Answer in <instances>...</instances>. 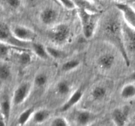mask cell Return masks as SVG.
Returning <instances> with one entry per match:
<instances>
[{
  "label": "cell",
  "instance_id": "cell-1",
  "mask_svg": "<svg viewBox=\"0 0 135 126\" xmlns=\"http://www.w3.org/2000/svg\"><path fill=\"white\" fill-rule=\"evenodd\" d=\"M99 37L117 49L127 66L130 65L128 51L124 41L123 23L117 14L107 16L100 24Z\"/></svg>",
  "mask_w": 135,
  "mask_h": 126
},
{
  "label": "cell",
  "instance_id": "cell-2",
  "mask_svg": "<svg viewBox=\"0 0 135 126\" xmlns=\"http://www.w3.org/2000/svg\"><path fill=\"white\" fill-rule=\"evenodd\" d=\"M78 15L80 18L83 35L86 39H91L95 35L100 19V14L91 13L86 8L78 9Z\"/></svg>",
  "mask_w": 135,
  "mask_h": 126
},
{
  "label": "cell",
  "instance_id": "cell-3",
  "mask_svg": "<svg viewBox=\"0 0 135 126\" xmlns=\"http://www.w3.org/2000/svg\"><path fill=\"white\" fill-rule=\"evenodd\" d=\"M0 41L19 49H28L32 47V43L24 42L17 39L12 32V29L7 24L0 22Z\"/></svg>",
  "mask_w": 135,
  "mask_h": 126
},
{
  "label": "cell",
  "instance_id": "cell-4",
  "mask_svg": "<svg viewBox=\"0 0 135 126\" xmlns=\"http://www.w3.org/2000/svg\"><path fill=\"white\" fill-rule=\"evenodd\" d=\"M70 34L71 30L68 25L65 24H58L48 30L47 37L55 44L62 45L68 41Z\"/></svg>",
  "mask_w": 135,
  "mask_h": 126
},
{
  "label": "cell",
  "instance_id": "cell-5",
  "mask_svg": "<svg viewBox=\"0 0 135 126\" xmlns=\"http://www.w3.org/2000/svg\"><path fill=\"white\" fill-rule=\"evenodd\" d=\"M117 10L121 13L124 21L127 24L135 30V9L133 6L124 2L115 4Z\"/></svg>",
  "mask_w": 135,
  "mask_h": 126
},
{
  "label": "cell",
  "instance_id": "cell-6",
  "mask_svg": "<svg viewBox=\"0 0 135 126\" xmlns=\"http://www.w3.org/2000/svg\"><path fill=\"white\" fill-rule=\"evenodd\" d=\"M12 32L17 39L24 42L32 43L37 38L34 30L24 26H15L12 28Z\"/></svg>",
  "mask_w": 135,
  "mask_h": 126
},
{
  "label": "cell",
  "instance_id": "cell-7",
  "mask_svg": "<svg viewBox=\"0 0 135 126\" xmlns=\"http://www.w3.org/2000/svg\"><path fill=\"white\" fill-rule=\"evenodd\" d=\"M31 86L29 83H22L18 85L13 93V103L16 106L23 103L30 94Z\"/></svg>",
  "mask_w": 135,
  "mask_h": 126
},
{
  "label": "cell",
  "instance_id": "cell-8",
  "mask_svg": "<svg viewBox=\"0 0 135 126\" xmlns=\"http://www.w3.org/2000/svg\"><path fill=\"white\" fill-rule=\"evenodd\" d=\"M124 41L127 50L130 51H135V30L127 24H123Z\"/></svg>",
  "mask_w": 135,
  "mask_h": 126
},
{
  "label": "cell",
  "instance_id": "cell-9",
  "mask_svg": "<svg viewBox=\"0 0 135 126\" xmlns=\"http://www.w3.org/2000/svg\"><path fill=\"white\" fill-rule=\"evenodd\" d=\"M129 108L127 106L115 109L112 112V119L116 125H125L129 116Z\"/></svg>",
  "mask_w": 135,
  "mask_h": 126
},
{
  "label": "cell",
  "instance_id": "cell-10",
  "mask_svg": "<svg viewBox=\"0 0 135 126\" xmlns=\"http://www.w3.org/2000/svg\"><path fill=\"white\" fill-rule=\"evenodd\" d=\"M83 94H84V92H83L82 88H79V89H76L73 92V93L70 96L69 99L61 107L60 111L63 112L67 111L72 107H73L81 100V98H83Z\"/></svg>",
  "mask_w": 135,
  "mask_h": 126
},
{
  "label": "cell",
  "instance_id": "cell-11",
  "mask_svg": "<svg viewBox=\"0 0 135 126\" xmlns=\"http://www.w3.org/2000/svg\"><path fill=\"white\" fill-rule=\"evenodd\" d=\"M58 14L56 10L53 8H46L40 14V20L44 24L50 26L53 25L57 18Z\"/></svg>",
  "mask_w": 135,
  "mask_h": 126
},
{
  "label": "cell",
  "instance_id": "cell-12",
  "mask_svg": "<svg viewBox=\"0 0 135 126\" xmlns=\"http://www.w3.org/2000/svg\"><path fill=\"white\" fill-rule=\"evenodd\" d=\"M75 119L79 125H87L94 120L95 115L87 110H81L78 112Z\"/></svg>",
  "mask_w": 135,
  "mask_h": 126
},
{
  "label": "cell",
  "instance_id": "cell-13",
  "mask_svg": "<svg viewBox=\"0 0 135 126\" xmlns=\"http://www.w3.org/2000/svg\"><path fill=\"white\" fill-rule=\"evenodd\" d=\"M114 62L115 56L111 53L103 54L98 59V64L99 66L105 70L111 69L114 64Z\"/></svg>",
  "mask_w": 135,
  "mask_h": 126
},
{
  "label": "cell",
  "instance_id": "cell-14",
  "mask_svg": "<svg viewBox=\"0 0 135 126\" xmlns=\"http://www.w3.org/2000/svg\"><path fill=\"white\" fill-rule=\"evenodd\" d=\"M11 110V103L10 100L8 97H3L0 102V110H1V114L7 122H8L10 118Z\"/></svg>",
  "mask_w": 135,
  "mask_h": 126
},
{
  "label": "cell",
  "instance_id": "cell-15",
  "mask_svg": "<svg viewBox=\"0 0 135 126\" xmlns=\"http://www.w3.org/2000/svg\"><path fill=\"white\" fill-rule=\"evenodd\" d=\"M31 48L32 49L34 53L41 59L47 60L50 58V56L47 53V49H46V47H44V45L42 43L32 42Z\"/></svg>",
  "mask_w": 135,
  "mask_h": 126
},
{
  "label": "cell",
  "instance_id": "cell-16",
  "mask_svg": "<svg viewBox=\"0 0 135 126\" xmlns=\"http://www.w3.org/2000/svg\"><path fill=\"white\" fill-rule=\"evenodd\" d=\"M50 112L47 109H40L34 112L32 116V120L36 124H41L50 118Z\"/></svg>",
  "mask_w": 135,
  "mask_h": 126
},
{
  "label": "cell",
  "instance_id": "cell-17",
  "mask_svg": "<svg viewBox=\"0 0 135 126\" xmlns=\"http://www.w3.org/2000/svg\"><path fill=\"white\" fill-rule=\"evenodd\" d=\"M34 112H35L34 111V108L33 106L28 108L23 112H22L18 117L17 124L19 125H24L26 124L28 122L29 119L32 118Z\"/></svg>",
  "mask_w": 135,
  "mask_h": 126
},
{
  "label": "cell",
  "instance_id": "cell-18",
  "mask_svg": "<svg viewBox=\"0 0 135 126\" xmlns=\"http://www.w3.org/2000/svg\"><path fill=\"white\" fill-rule=\"evenodd\" d=\"M106 94V88L101 85L95 87L91 91V97L95 101H102L105 97Z\"/></svg>",
  "mask_w": 135,
  "mask_h": 126
},
{
  "label": "cell",
  "instance_id": "cell-19",
  "mask_svg": "<svg viewBox=\"0 0 135 126\" xmlns=\"http://www.w3.org/2000/svg\"><path fill=\"white\" fill-rule=\"evenodd\" d=\"M121 96L124 99H130L135 96V85L129 83L123 87L121 92Z\"/></svg>",
  "mask_w": 135,
  "mask_h": 126
},
{
  "label": "cell",
  "instance_id": "cell-20",
  "mask_svg": "<svg viewBox=\"0 0 135 126\" xmlns=\"http://www.w3.org/2000/svg\"><path fill=\"white\" fill-rule=\"evenodd\" d=\"M11 49H17L21 51V50H28V49H19L18 48L9 45L4 43L0 41V59H6L9 57L10 51Z\"/></svg>",
  "mask_w": 135,
  "mask_h": 126
},
{
  "label": "cell",
  "instance_id": "cell-21",
  "mask_svg": "<svg viewBox=\"0 0 135 126\" xmlns=\"http://www.w3.org/2000/svg\"><path fill=\"white\" fill-rule=\"evenodd\" d=\"M57 92L61 96H65L70 92V85L67 81H61L57 83L56 87Z\"/></svg>",
  "mask_w": 135,
  "mask_h": 126
},
{
  "label": "cell",
  "instance_id": "cell-22",
  "mask_svg": "<svg viewBox=\"0 0 135 126\" xmlns=\"http://www.w3.org/2000/svg\"><path fill=\"white\" fill-rule=\"evenodd\" d=\"M80 64V62L79 60L73 59V60H70L65 62L62 65L61 69L63 72H70V71H72L73 70L76 69L77 67L79 66Z\"/></svg>",
  "mask_w": 135,
  "mask_h": 126
},
{
  "label": "cell",
  "instance_id": "cell-23",
  "mask_svg": "<svg viewBox=\"0 0 135 126\" xmlns=\"http://www.w3.org/2000/svg\"><path fill=\"white\" fill-rule=\"evenodd\" d=\"M46 49H47L49 56L55 59H62L64 56H65V52L61 51L60 49L57 48L47 46V47H46Z\"/></svg>",
  "mask_w": 135,
  "mask_h": 126
},
{
  "label": "cell",
  "instance_id": "cell-24",
  "mask_svg": "<svg viewBox=\"0 0 135 126\" xmlns=\"http://www.w3.org/2000/svg\"><path fill=\"white\" fill-rule=\"evenodd\" d=\"M11 76V68L7 64L0 65V80L2 81H7Z\"/></svg>",
  "mask_w": 135,
  "mask_h": 126
},
{
  "label": "cell",
  "instance_id": "cell-25",
  "mask_svg": "<svg viewBox=\"0 0 135 126\" xmlns=\"http://www.w3.org/2000/svg\"><path fill=\"white\" fill-rule=\"evenodd\" d=\"M32 61L31 55L28 52V50H22L21 51L18 56V62L22 65L26 66L30 64Z\"/></svg>",
  "mask_w": 135,
  "mask_h": 126
},
{
  "label": "cell",
  "instance_id": "cell-26",
  "mask_svg": "<svg viewBox=\"0 0 135 126\" xmlns=\"http://www.w3.org/2000/svg\"><path fill=\"white\" fill-rule=\"evenodd\" d=\"M48 81V77L46 74L40 73L35 76L34 80V83L35 85L38 87H43L46 85Z\"/></svg>",
  "mask_w": 135,
  "mask_h": 126
},
{
  "label": "cell",
  "instance_id": "cell-27",
  "mask_svg": "<svg viewBox=\"0 0 135 126\" xmlns=\"http://www.w3.org/2000/svg\"><path fill=\"white\" fill-rule=\"evenodd\" d=\"M51 125L54 126H67L69 123L68 121L63 117H57L51 121Z\"/></svg>",
  "mask_w": 135,
  "mask_h": 126
},
{
  "label": "cell",
  "instance_id": "cell-28",
  "mask_svg": "<svg viewBox=\"0 0 135 126\" xmlns=\"http://www.w3.org/2000/svg\"><path fill=\"white\" fill-rule=\"evenodd\" d=\"M61 5H63L66 9H74L76 7V4L73 0H57Z\"/></svg>",
  "mask_w": 135,
  "mask_h": 126
},
{
  "label": "cell",
  "instance_id": "cell-29",
  "mask_svg": "<svg viewBox=\"0 0 135 126\" xmlns=\"http://www.w3.org/2000/svg\"><path fill=\"white\" fill-rule=\"evenodd\" d=\"M5 1L9 7L14 9H18L21 4V0H5Z\"/></svg>",
  "mask_w": 135,
  "mask_h": 126
},
{
  "label": "cell",
  "instance_id": "cell-30",
  "mask_svg": "<svg viewBox=\"0 0 135 126\" xmlns=\"http://www.w3.org/2000/svg\"><path fill=\"white\" fill-rule=\"evenodd\" d=\"M7 123V122L5 121V119H4V118L3 117V116L1 115L0 116V126L2 125H5Z\"/></svg>",
  "mask_w": 135,
  "mask_h": 126
},
{
  "label": "cell",
  "instance_id": "cell-31",
  "mask_svg": "<svg viewBox=\"0 0 135 126\" xmlns=\"http://www.w3.org/2000/svg\"><path fill=\"white\" fill-rule=\"evenodd\" d=\"M129 79H130L131 81H135V71L131 74L130 76H129Z\"/></svg>",
  "mask_w": 135,
  "mask_h": 126
},
{
  "label": "cell",
  "instance_id": "cell-32",
  "mask_svg": "<svg viewBox=\"0 0 135 126\" xmlns=\"http://www.w3.org/2000/svg\"><path fill=\"white\" fill-rule=\"evenodd\" d=\"M127 2L131 3H135V0H125Z\"/></svg>",
  "mask_w": 135,
  "mask_h": 126
},
{
  "label": "cell",
  "instance_id": "cell-33",
  "mask_svg": "<svg viewBox=\"0 0 135 126\" xmlns=\"http://www.w3.org/2000/svg\"><path fill=\"white\" fill-rule=\"evenodd\" d=\"M91 1H99V0H91Z\"/></svg>",
  "mask_w": 135,
  "mask_h": 126
},
{
  "label": "cell",
  "instance_id": "cell-34",
  "mask_svg": "<svg viewBox=\"0 0 135 126\" xmlns=\"http://www.w3.org/2000/svg\"><path fill=\"white\" fill-rule=\"evenodd\" d=\"M99 1H102V0H99Z\"/></svg>",
  "mask_w": 135,
  "mask_h": 126
}]
</instances>
